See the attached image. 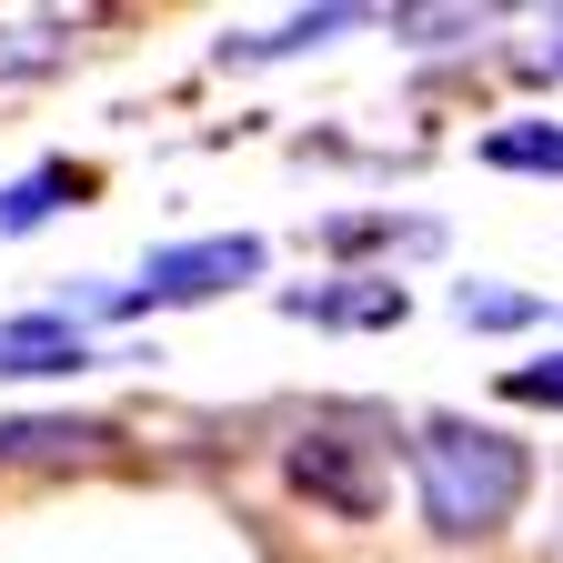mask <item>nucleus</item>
I'll return each instance as SVG.
<instances>
[{"mask_svg":"<svg viewBox=\"0 0 563 563\" xmlns=\"http://www.w3.org/2000/svg\"><path fill=\"white\" fill-rule=\"evenodd\" d=\"M412 493H422V523L453 533V543H483L523 514L533 493V453L504 433V422H463V412H433L412 433Z\"/></svg>","mask_w":563,"mask_h":563,"instance_id":"1","label":"nucleus"},{"mask_svg":"<svg viewBox=\"0 0 563 563\" xmlns=\"http://www.w3.org/2000/svg\"><path fill=\"white\" fill-rule=\"evenodd\" d=\"M262 242L252 232H211V242H162L152 262H141V282H91V292H60L51 312L70 322H141V312H191V302H222L232 282H262Z\"/></svg>","mask_w":563,"mask_h":563,"instance_id":"2","label":"nucleus"},{"mask_svg":"<svg viewBox=\"0 0 563 563\" xmlns=\"http://www.w3.org/2000/svg\"><path fill=\"white\" fill-rule=\"evenodd\" d=\"M352 422H363V412L312 422V433L292 443V483L312 493V504H332L342 523H363V514L383 504V453H393V443H352Z\"/></svg>","mask_w":563,"mask_h":563,"instance_id":"3","label":"nucleus"},{"mask_svg":"<svg viewBox=\"0 0 563 563\" xmlns=\"http://www.w3.org/2000/svg\"><path fill=\"white\" fill-rule=\"evenodd\" d=\"M91 363H101V342L70 312H11L0 322V383H70Z\"/></svg>","mask_w":563,"mask_h":563,"instance_id":"4","label":"nucleus"},{"mask_svg":"<svg viewBox=\"0 0 563 563\" xmlns=\"http://www.w3.org/2000/svg\"><path fill=\"white\" fill-rule=\"evenodd\" d=\"M292 322H322V332H393L412 312V292L393 272H342V282H312V292H282Z\"/></svg>","mask_w":563,"mask_h":563,"instance_id":"5","label":"nucleus"},{"mask_svg":"<svg viewBox=\"0 0 563 563\" xmlns=\"http://www.w3.org/2000/svg\"><path fill=\"white\" fill-rule=\"evenodd\" d=\"M373 11H352V0H332V11H292L282 31H222V70H262V60H292V51H322L342 31H363Z\"/></svg>","mask_w":563,"mask_h":563,"instance_id":"6","label":"nucleus"},{"mask_svg":"<svg viewBox=\"0 0 563 563\" xmlns=\"http://www.w3.org/2000/svg\"><path fill=\"white\" fill-rule=\"evenodd\" d=\"M101 443H121V433L91 422V412H21V422H0V463H60V453H101Z\"/></svg>","mask_w":563,"mask_h":563,"instance_id":"7","label":"nucleus"},{"mask_svg":"<svg viewBox=\"0 0 563 563\" xmlns=\"http://www.w3.org/2000/svg\"><path fill=\"white\" fill-rule=\"evenodd\" d=\"M70 191H81V172H70V162H41V172H21L11 191H0V242L41 232V222H51V211H60Z\"/></svg>","mask_w":563,"mask_h":563,"instance_id":"8","label":"nucleus"},{"mask_svg":"<svg viewBox=\"0 0 563 563\" xmlns=\"http://www.w3.org/2000/svg\"><path fill=\"white\" fill-rule=\"evenodd\" d=\"M553 302L543 292H514V282H453V322H473V332H523Z\"/></svg>","mask_w":563,"mask_h":563,"instance_id":"9","label":"nucleus"},{"mask_svg":"<svg viewBox=\"0 0 563 563\" xmlns=\"http://www.w3.org/2000/svg\"><path fill=\"white\" fill-rule=\"evenodd\" d=\"M483 162L493 172H553L563 181V121H504V131H483Z\"/></svg>","mask_w":563,"mask_h":563,"instance_id":"10","label":"nucleus"},{"mask_svg":"<svg viewBox=\"0 0 563 563\" xmlns=\"http://www.w3.org/2000/svg\"><path fill=\"white\" fill-rule=\"evenodd\" d=\"M332 252H363V242H402V252H433L443 222H393V211H342V222H322Z\"/></svg>","mask_w":563,"mask_h":563,"instance_id":"11","label":"nucleus"},{"mask_svg":"<svg viewBox=\"0 0 563 563\" xmlns=\"http://www.w3.org/2000/svg\"><path fill=\"white\" fill-rule=\"evenodd\" d=\"M60 60H70L60 21H31V31H0V81H41V70H60Z\"/></svg>","mask_w":563,"mask_h":563,"instance_id":"12","label":"nucleus"},{"mask_svg":"<svg viewBox=\"0 0 563 563\" xmlns=\"http://www.w3.org/2000/svg\"><path fill=\"white\" fill-rule=\"evenodd\" d=\"M393 31H402V41H422V51H453V41H483V31H493V11H393Z\"/></svg>","mask_w":563,"mask_h":563,"instance_id":"13","label":"nucleus"},{"mask_svg":"<svg viewBox=\"0 0 563 563\" xmlns=\"http://www.w3.org/2000/svg\"><path fill=\"white\" fill-rule=\"evenodd\" d=\"M504 402H523V412H563V352L514 363V373H504Z\"/></svg>","mask_w":563,"mask_h":563,"instance_id":"14","label":"nucleus"},{"mask_svg":"<svg viewBox=\"0 0 563 563\" xmlns=\"http://www.w3.org/2000/svg\"><path fill=\"white\" fill-rule=\"evenodd\" d=\"M523 70H533V81H563V31H553L543 51H523Z\"/></svg>","mask_w":563,"mask_h":563,"instance_id":"15","label":"nucleus"}]
</instances>
